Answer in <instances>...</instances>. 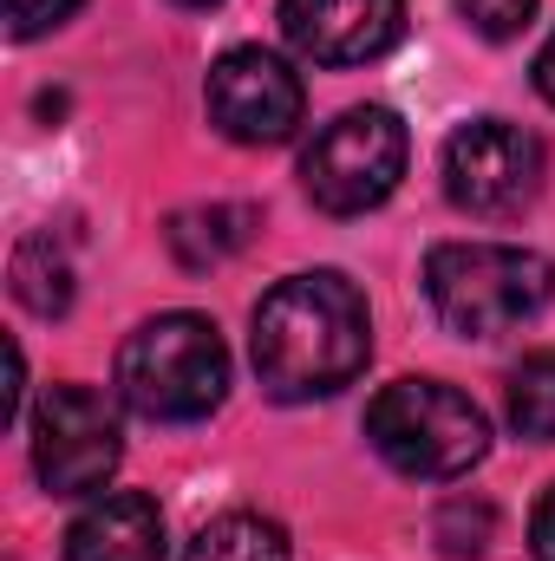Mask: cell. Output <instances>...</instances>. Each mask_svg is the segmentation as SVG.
Wrapping results in <instances>:
<instances>
[{
  "label": "cell",
  "mask_w": 555,
  "mask_h": 561,
  "mask_svg": "<svg viewBox=\"0 0 555 561\" xmlns=\"http://www.w3.org/2000/svg\"><path fill=\"white\" fill-rule=\"evenodd\" d=\"M281 33L314 66H366L406 39V0H281Z\"/></svg>",
  "instance_id": "9c48e42d"
},
{
  "label": "cell",
  "mask_w": 555,
  "mask_h": 561,
  "mask_svg": "<svg viewBox=\"0 0 555 561\" xmlns=\"http://www.w3.org/2000/svg\"><path fill=\"white\" fill-rule=\"evenodd\" d=\"M13 294H20L33 313H66V300H72V268H66V255H59L53 236H26V242L13 249Z\"/></svg>",
  "instance_id": "4fadbf2b"
},
{
  "label": "cell",
  "mask_w": 555,
  "mask_h": 561,
  "mask_svg": "<svg viewBox=\"0 0 555 561\" xmlns=\"http://www.w3.org/2000/svg\"><path fill=\"white\" fill-rule=\"evenodd\" d=\"M366 437H373V450L399 477H418V483L464 477L490 450L484 412L464 392L438 386V379H399V386H386L366 405Z\"/></svg>",
  "instance_id": "277c9868"
},
{
  "label": "cell",
  "mask_w": 555,
  "mask_h": 561,
  "mask_svg": "<svg viewBox=\"0 0 555 561\" xmlns=\"http://www.w3.org/2000/svg\"><path fill=\"white\" fill-rule=\"evenodd\" d=\"M530 542H536V561H555V490L536 503V523H530Z\"/></svg>",
  "instance_id": "ac0fdd59"
},
{
  "label": "cell",
  "mask_w": 555,
  "mask_h": 561,
  "mask_svg": "<svg viewBox=\"0 0 555 561\" xmlns=\"http://www.w3.org/2000/svg\"><path fill=\"white\" fill-rule=\"evenodd\" d=\"M438 536H444V549L451 556H484V536H490V510H444V523H438Z\"/></svg>",
  "instance_id": "e0dca14e"
},
{
  "label": "cell",
  "mask_w": 555,
  "mask_h": 561,
  "mask_svg": "<svg viewBox=\"0 0 555 561\" xmlns=\"http://www.w3.org/2000/svg\"><path fill=\"white\" fill-rule=\"evenodd\" d=\"M457 7L484 39H517L530 26V13H536V0H457Z\"/></svg>",
  "instance_id": "9a60e30c"
},
{
  "label": "cell",
  "mask_w": 555,
  "mask_h": 561,
  "mask_svg": "<svg viewBox=\"0 0 555 561\" xmlns=\"http://www.w3.org/2000/svg\"><path fill=\"white\" fill-rule=\"evenodd\" d=\"M118 412L92 386H53L33 412V470L53 496H86L118 470Z\"/></svg>",
  "instance_id": "8992f818"
},
{
  "label": "cell",
  "mask_w": 555,
  "mask_h": 561,
  "mask_svg": "<svg viewBox=\"0 0 555 561\" xmlns=\"http://www.w3.org/2000/svg\"><path fill=\"white\" fill-rule=\"evenodd\" d=\"M444 190L471 216H517L543 190V144L523 125L477 118L444 144Z\"/></svg>",
  "instance_id": "52a82bcc"
},
{
  "label": "cell",
  "mask_w": 555,
  "mask_h": 561,
  "mask_svg": "<svg viewBox=\"0 0 555 561\" xmlns=\"http://www.w3.org/2000/svg\"><path fill=\"white\" fill-rule=\"evenodd\" d=\"M79 13V0H7V33L13 39H39L53 26H66Z\"/></svg>",
  "instance_id": "2e32d148"
},
{
  "label": "cell",
  "mask_w": 555,
  "mask_h": 561,
  "mask_svg": "<svg viewBox=\"0 0 555 561\" xmlns=\"http://www.w3.org/2000/svg\"><path fill=\"white\" fill-rule=\"evenodd\" d=\"M256 373L281 405L301 399H327L340 386L360 379L373 327H366V300L360 287L333 268L320 275H294L256 307Z\"/></svg>",
  "instance_id": "6da1fadb"
},
{
  "label": "cell",
  "mask_w": 555,
  "mask_h": 561,
  "mask_svg": "<svg viewBox=\"0 0 555 561\" xmlns=\"http://www.w3.org/2000/svg\"><path fill=\"white\" fill-rule=\"evenodd\" d=\"M536 92H543V99L555 105V39L543 46V59H536Z\"/></svg>",
  "instance_id": "d6986e66"
},
{
  "label": "cell",
  "mask_w": 555,
  "mask_h": 561,
  "mask_svg": "<svg viewBox=\"0 0 555 561\" xmlns=\"http://www.w3.org/2000/svg\"><path fill=\"white\" fill-rule=\"evenodd\" d=\"M118 392L125 405L157 424H190L223 405L229 392V346L203 313H163L144 320L118 353Z\"/></svg>",
  "instance_id": "3957f363"
},
{
  "label": "cell",
  "mask_w": 555,
  "mask_h": 561,
  "mask_svg": "<svg viewBox=\"0 0 555 561\" xmlns=\"http://www.w3.org/2000/svg\"><path fill=\"white\" fill-rule=\"evenodd\" d=\"M183 561H287V536H281V523H269V516L236 510V516H216L190 542Z\"/></svg>",
  "instance_id": "7c38bea8"
},
{
  "label": "cell",
  "mask_w": 555,
  "mask_h": 561,
  "mask_svg": "<svg viewBox=\"0 0 555 561\" xmlns=\"http://www.w3.org/2000/svg\"><path fill=\"white\" fill-rule=\"evenodd\" d=\"M183 7H216V0H183Z\"/></svg>",
  "instance_id": "ffe728a7"
},
{
  "label": "cell",
  "mask_w": 555,
  "mask_h": 561,
  "mask_svg": "<svg viewBox=\"0 0 555 561\" xmlns=\"http://www.w3.org/2000/svg\"><path fill=\"white\" fill-rule=\"evenodd\" d=\"M249 229H256V216H249V209H236V203L183 209V216L170 222V249H177V262H183V268H216V262H229V255L249 242Z\"/></svg>",
  "instance_id": "8fae6325"
},
{
  "label": "cell",
  "mask_w": 555,
  "mask_h": 561,
  "mask_svg": "<svg viewBox=\"0 0 555 561\" xmlns=\"http://www.w3.org/2000/svg\"><path fill=\"white\" fill-rule=\"evenodd\" d=\"M307 112L301 79L287 72V59L262 46H236L209 66V118L216 131L236 144H287Z\"/></svg>",
  "instance_id": "ba28073f"
},
{
  "label": "cell",
  "mask_w": 555,
  "mask_h": 561,
  "mask_svg": "<svg viewBox=\"0 0 555 561\" xmlns=\"http://www.w3.org/2000/svg\"><path fill=\"white\" fill-rule=\"evenodd\" d=\"M503 405H510L517 437H530V444H550V437H555V353H530V359L510 373V392H503Z\"/></svg>",
  "instance_id": "5bb4252c"
},
{
  "label": "cell",
  "mask_w": 555,
  "mask_h": 561,
  "mask_svg": "<svg viewBox=\"0 0 555 561\" xmlns=\"http://www.w3.org/2000/svg\"><path fill=\"white\" fill-rule=\"evenodd\" d=\"M66 561H163V516L138 490H112L86 503L66 529Z\"/></svg>",
  "instance_id": "30bf717a"
},
{
  "label": "cell",
  "mask_w": 555,
  "mask_h": 561,
  "mask_svg": "<svg viewBox=\"0 0 555 561\" xmlns=\"http://www.w3.org/2000/svg\"><path fill=\"white\" fill-rule=\"evenodd\" d=\"M406 157H412V138H406L399 112L353 105V112H340L320 138L307 144L301 183H307V196L327 216H360V209H380L399 190Z\"/></svg>",
  "instance_id": "5b68a950"
},
{
  "label": "cell",
  "mask_w": 555,
  "mask_h": 561,
  "mask_svg": "<svg viewBox=\"0 0 555 561\" xmlns=\"http://www.w3.org/2000/svg\"><path fill=\"white\" fill-rule=\"evenodd\" d=\"M431 313L464 340H497L530 327L555 294V268L536 249L510 242H451L424 262Z\"/></svg>",
  "instance_id": "7a4b0ae2"
}]
</instances>
